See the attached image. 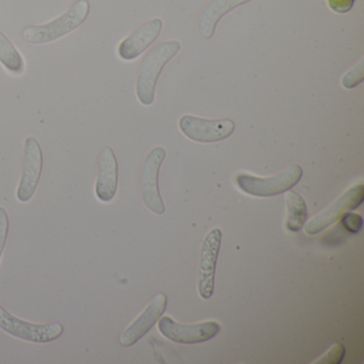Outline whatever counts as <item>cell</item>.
<instances>
[{
  "mask_svg": "<svg viewBox=\"0 0 364 364\" xmlns=\"http://www.w3.org/2000/svg\"><path fill=\"white\" fill-rule=\"evenodd\" d=\"M90 14L88 0H77L63 16L52 22L29 26L23 31V37L29 43L46 44L56 41L84 24Z\"/></svg>",
  "mask_w": 364,
  "mask_h": 364,
  "instance_id": "6da1fadb",
  "label": "cell"
},
{
  "mask_svg": "<svg viewBox=\"0 0 364 364\" xmlns=\"http://www.w3.org/2000/svg\"><path fill=\"white\" fill-rule=\"evenodd\" d=\"M180 50V42L172 40L159 44L146 57L136 80V95L142 105H152L159 74Z\"/></svg>",
  "mask_w": 364,
  "mask_h": 364,
  "instance_id": "7a4b0ae2",
  "label": "cell"
},
{
  "mask_svg": "<svg viewBox=\"0 0 364 364\" xmlns=\"http://www.w3.org/2000/svg\"><path fill=\"white\" fill-rule=\"evenodd\" d=\"M302 168L293 165L281 173L268 178H259L240 173L236 176V184L240 191L253 197L269 198L291 191L301 180Z\"/></svg>",
  "mask_w": 364,
  "mask_h": 364,
  "instance_id": "3957f363",
  "label": "cell"
},
{
  "mask_svg": "<svg viewBox=\"0 0 364 364\" xmlns=\"http://www.w3.org/2000/svg\"><path fill=\"white\" fill-rule=\"evenodd\" d=\"M0 329L18 340L37 344H48L58 340L65 327L60 323H35L18 318L0 306Z\"/></svg>",
  "mask_w": 364,
  "mask_h": 364,
  "instance_id": "277c9868",
  "label": "cell"
},
{
  "mask_svg": "<svg viewBox=\"0 0 364 364\" xmlns=\"http://www.w3.org/2000/svg\"><path fill=\"white\" fill-rule=\"evenodd\" d=\"M166 157L163 146H156L146 155L140 173V193L144 205L156 215L165 213V204L159 186V170Z\"/></svg>",
  "mask_w": 364,
  "mask_h": 364,
  "instance_id": "5b68a950",
  "label": "cell"
},
{
  "mask_svg": "<svg viewBox=\"0 0 364 364\" xmlns=\"http://www.w3.org/2000/svg\"><path fill=\"white\" fill-rule=\"evenodd\" d=\"M43 170V152L37 138L25 139L22 176L16 191V198L22 203L31 201L37 191Z\"/></svg>",
  "mask_w": 364,
  "mask_h": 364,
  "instance_id": "8992f818",
  "label": "cell"
},
{
  "mask_svg": "<svg viewBox=\"0 0 364 364\" xmlns=\"http://www.w3.org/2000/svg\"><path fill=\"white\" fill-rule=\"evenodd\" d=\"M159 329L165 338L172 342L199 344L216 336L220 332V325L214 321L184 325L173 321L171 317L164 316L159 318Z\"/></svg>",
  "mask_w": 364,
  "mask_h": 364,
  "instance_id": "52a82bcc",
  "label": "cell"
},
{
  "mask_svg": "<svg viewBox=\"0 0 364 364\" xmlns=\"http://www.w3.org/2000/svg\"><path fill=\"white\" fill-rule=\"evenodd\" d=\"M221 230H210L202 242L198 268V291L203 299H210L214 293L215 272L221 246Z\"/></svg>",
  "mask_w": 364,
  "mask_h": 364,
  "instance_id": "ba28073f",
  "label": "cell"
},
{
  "mask_svg": "<svg viewBox=\"0 0 364 364\" xmlns=\"http://www.w3.org/2000/svg\"><path fill=\"white\" fill-rule=\"evenodd\" d=\"M363 200V184H358L351 187L333 203L330 204L326 210L313 217L308 223H304V231L309 235H315V234L319 233L326 228L331 225L332 223H336L345 213L359 208Z\"/></svg>",
  "mask_w": 364,
  "mask_h": 364,
  "instance_id": "9c48e42d",
  "label": "cell"
},
{
  "mask_svg": "<svg viewBox=\"0 0 364 364\" xmlns=\"http://www.w3.org/2000/svg\"><path fill=\"white\" fill-rule=\"evenodd\" d=\"M178 127L182 133L193 141L210 144L230 137L235 129V123L229 119L208 120L186 114L178 121Z\"/></svg>",
  "mask_w": 364,
  "mask_h": 364,
  "instance_id": "30bf717a",
  "label": "cell"
},
{
  "mask_svg": "<svg viewBox=\"0 0 364 364\" xmlns=\"http://www.w3.org/2000/svg\"><path fill=\"white\" fill-rule=\"evenodd\" d=\"M167 304L168 298L165 294L159 293L155 296L144 312L120 334V344L124 347H131L139 342L163 316Z\"/></svg>",
  "mask_w": 364,
  "mask_h": 364,
  "instance_id": "8fae6325",
  "label": "cell"
},
{
  "mask_svg": "<svg viewBox=\"0 0 364 364\" xmlns=\"http://www.w3.org/2000/svg\"><path fill=\"white\" fill-rule=\"evenodd\" d=\"M119 166L116 154L110 146L102 148L99 157L95 195L104 203L114 199L118 191Z\"/></svg>",
  "mask_w": 364,
  "mask_h": 364,
  "instance_id": "7c38bea8",
  "label": "cell"
},
{
  "mask_svg": "<svg viewBox=\"0 0 364 364\" xmlns=\"http://www.w3.org/2000/svg\"><path fill=\"white\" fill-rule=\"evenodd\" d=\"M163 29V21L153 18L144 23L137 31H134L127 39L123 40L119 46V56L123 60H134L142 53L146 52L161 35Z\"/></svg>",
  "mask_w": 364,
  "mask_h": 364,
  "instance_id": "4fadbf2b",
  "label": "cell"
},
{
  "mask_svg": "<svg viewBox=\"0 0 364 364\" xmlns=\"http://www.w3.org/2000/svg\"><path fill=\"white\" fill-rule=\"evenodd\" d=\"M251 0H212L202 11L198 22V31L203 39H210L219 21L235 8L249 3Z\"/></svg>",
  "mask_w": 364,
  "mask_h": 364,
  "instance_id": "5bb4252c",
  "label": "cell"
},
{
  "mask_svg": "<svg viewBox=\"0 0 364 364\" xmlns=\"http://www.w3.org/2000/svg\"><path fill=\"white\" fill-rule=\"evenodd\" d=\"M284 200L287 205L285 228L289 232H299L308 219L306 201L299 193L293 191H287Z\"/></svg>",
  "mask_w": 364,
  "mask_h": 364,
  "instance_id": "9a60e30c",
  "label": "cell"
},
{
  "mask_svg": "<svg viewBox=\"0 0 364 364\" xmlns=\"http://www.w3.org/2000/svg\"><path fill=\"white\" fill-rule=\"evenodd\" d=\"M0 63L8 71L21 74L24 71L25 63L22 55L5 33L0 31Z\"/></svg>",
  "mask_w": 364,
  "mask_h": 364,
  "instance_id": "2e32d148",
  "label": "cell"
},
{
  "mask_svg": "<svg viewBox=\"0 0 364 364\" xmlns=\"http://www.w3.org/2000/svg\"><path fill=\"white\" fill-rule=\"evenodd\" d=\"M364 60L362 59L353 70L345 74L342 80V85L344 88L353 89L363 82L364 77Z\"/></svg>",
  "mask_w": 364,
  "mask_h": 364,
  "instance_id": "e0dca14e",
  "label": "cell"
},
{
  "mask_svg": "<svg viewBox=\"0 0 364 364\" xmlns=\"http://www.w3.org/2000/svg\"><path fill=\"white\" fill-rule=\"evenodd\" d=\"M345 355V347L344 345L341 343H336L332 345L331 348L328 349L327 353L319 358L315 363L321 364H338L342 362L343 358Z\"/></svg>",
  "mask_w": 364,
  "mask_h": 364,
  "instance_id": "ac0fdd59",
  "label": "cell"
},
{
  "mask_svg": "<svg viewBox=\"0 0 364 364\" xmlns=\"http://www.w3.org/2000/svg\"><path fill=\"white\" fill-rule=\"evenodd\" d=\"M9 227V216H8L7 210L3 206H0V259L3 257L4 251H5Z\"/></svg>",
  "mask_w": 364,
  "mask_h": 364,
  "instance_id": "d6986e66",
  "label": "cell"
},
{
  "mask_svg": "<svg viewBox=\"0 0 364 364\" xmlns=\"http://www.w3.org/2000/svg\"><path fill=\"white\" fill-rule=\"evenodd\" d=\"M342 225L346 231L358 233L363 225V219L360 215L347 212L342 216Z\"/></svg>",
  "mask_w": 364,
  "mask_h": 364,
  "instance_id": "ffe728a7",
  "label": "cell"
},
{
  "mask_svg": "<svg viewBox=\"0 0 364 364\" xmlns=\"http://www.w3.org/2000/svg\"><path fill=\"white\" fill-rule=\"evenodd\" d=\"M327 3L332 11L338 14H345L353 9L355 0H327Z\"/></svg>",
  "mask_w": 364,
  "mask_h": 364,
  "instance_id": "44dd1931",
  "label": "cell"
}]
</instances>
